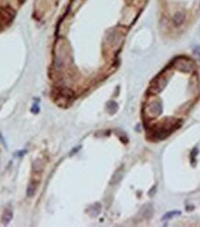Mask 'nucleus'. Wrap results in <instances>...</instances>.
<instances>
[{
	"label": "nucleus",
	"mask_w": 200,
	"mask_h": 227,
	"mask_svg": "<svg viewBox=\"0 0 200 227\" xmlns=\"http://www.w3.org/2000/svg\"><path fill=\"white\" fill-rule=\"evenodd\" d=\"M161 112H162V105L160 101L155 100V101L149 104L147 113L150 118H156L158 115H160Z\"/></svg>",
	"instance_id": "1"
},
{
	"label": "nucleus",
	"mask_w": 200,
	"mask_h": 227,
	"mask_svg": "<svg viewBox=\"0 0 200 227\" xmlns=\"http://www.w3.org/2000/svg\"><path fill=\"white\" fill-rule=\"evenodd\" d=\"M176 67L177 69L182 71H185V72H189L192 69V65L191 62L186 60H179L176 62Z\"/></svg>",
	"instance_id": "2"
},
{
	"label": "nucleus",
	"mask_w": 200,
	"mask_h": 227,
	"mask_svg": "<svg viewBox=\"0 0 200 227\" xmlns=\"http://www.w3.org/2000/svg\"><path fill=\"white\" fill-rule=\"evenodd\" d=\"M185 21V15L182 12H177L175 13V15L173 16V23L175 26H180Z\"/></svg>",
	"instance_id": "3"
},
{
	"label": "nucleus",
	"mask_w": 200,
	"mask_h": 227,
	"mask_svg": "<svg viewBox=\"0 0 200 227\" xmlns=\"http://www.w3.org/2000/svg\"><path fill=\"white\" fill-rule=\"evenodd\" d=\"M35 190H36V184L33 183V182H31V183L29 184V186H28V187H27V191H26L27 197H28V198H32V197L35 196Z\"/></svg>",
	"instance_id": "4"
},
{
	"label": "nucleus",
	"mask_w": 200,
	"mask_h": 227,
	"mask_svg": "<svg viewBox=\"0 0 200 227\" xmlns=\"http://www.w3.org/2000/svg\"><path fill=\"white\" fill-rule=\"evenodd\" d=\"M12 212L10 211V209H6V211L4 212V214H3V217H2V222L3 223L5 224H7L8 223H10L12 219Z\"/></svg>",
	"instance_id": "5"
},
{
	"label": "nucleus",
	"mask_w": 200,
	"mask_h": 227,
	"mask_svg": "<svg viewBox=\"0 0 200 227\" xmlns=\"http://www.w3.org/2000/svg\"><path fill=\"white\" fill-rule=\"evenodd\" d=\"M181 212H169V213H167L164 217H163V219H169V218H171V217H172L174 214H180Z\"/></svg>",
	"instance_id": "6"
},
{
	"label": "nucleus",
	"mask_w": 200,
	"mask_h": 227,
	"mask_svg": "<svg viewBox=\"0 0 200 227\" xmlns=\"http://www.w3.org/2000/svg\"><path fill=\"white\" fill-rule=\"evenodd\" d=\"M39 111H40V108L38 107L37 104H35V105H33V107L32 108V111L33 113H38Z\"/></svg>",
	"instance_id": "7"
},
{
	"label": "nucleus",
	"mask_w": 200,
	"mask_h": 227,
	"mask_svg": "<svg viewBox=\"0 0 200 227\" xmlns=\"http://www.w3.org/2000/svg\"><path fill=\"white\" fill-rule=\"evenodd\" d=\"M0 140H1V142H2V144L7 147V146H6V143H5V141H4V139H3V137H2V136H1V133H0Z\"/></svg>",
	"instance_id": "8"
}]
</instances>
